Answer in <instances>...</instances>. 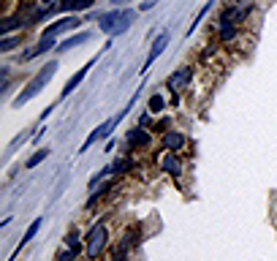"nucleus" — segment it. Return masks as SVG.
I'll return each mask as SVG.
<instances>
[{
    "instance_id": "f257e3e1",
    "label": "nucleus",
    "mask_w": 277,
    "mask_h": 261,
    "mask_svg": "<svg viewBox=\"0 0 277 261\" xmlns=\"http://www.w3.org/2000/svg\"><path fill=\"white\" fill-rule=\"evenodd\" d=\"M133 19H136V11H131V9H117V11H109L101 17V30L109 36H120L125 33L131 25H133Z\"/></svg>"
},
{
    "instance_id": "f03ea898",
    "label": "nucleus",
    "mask_w": 277,
    "mask_h": 261,
    "mask_svg": "<svg viewBox=\"0 0 277 261\" xmlns=\"http://www.w3.org/2000/svg\"><path fill=\"white\" fill-rule=\"evenodd\" d=\"M54 71H57V63H46V66H44L41 71H38L36 76H33V82L27 84V90H22L19 96L14 98V106H22V104H27V101L33 98L36 93H41V87H44L46 82H49L52 76H54Z\"/></svg>"
},
{
    "instance_id": "7ed1b4c3",
    "label": "nucleus",
    "mask_w": 277,
    "mask_h": 261,
    "mask_svg": "<svg viewBox=\"0 0 277 261\" xmlns=\"http://www.w3.org/2000/svg\"><path fill=\"white\" fill-rule=\"evenodd\" d=\"M106 242H109V228L104 220H98L96 226L87 231V242H84V253H87V258H98L101 253H104L106 248Z\"/></svg>"
},
{
    "instance_id": "20e7f679",
    "label": "nucleus",
    "mask_w": 277,
    "mask_h": 261,
    "mask_svg": "<svg viewBox=\"0 0 277 261\" xmlns=\"http://www.w3.org/2000/svg\"><path fill=\"white\" fill-rule=\"evenodd\" d=\"M191 76H193V68H179V71H174V74L169 76V82H166V87H169L171 93H177L182 90V87H188V82H191Z\"/></svg>"
},
{
    "instance_id": "39448f33",
    "label": "nucleus",
    "mask_w": 277,
    "mask_h": 261,
    "mask_svg": "<svg viewBox=\"0 0 277 261\" xmlns=\"http://www.w3.org/2000/svg\"><path fill=\"white\" fill-rule=\"evenodd\" d=\"M79 25H82L79 17H66V19H60V22H54V25L46 27L44 36H57V33H66V30H76Z\"/></svg>"
},
{
    "instance_id": "423d86ee",
    "label": "nucleus",
    "mask_w": 277,
    "mask_h": 261,
    "mask_svg": "<svg viewBox=\"0 0 277 261\" xmlns=\"http://www.w3.org/2000/svg\"><path fill=\"white\" fill-rule=\"evenodd\" d=\"M93 63H96V60H90V63H87V66H82V68H79V71H76V74H74V76H71V79H68V84H66V87H63V98H66V96H71V93H74V90H76V87H79V84H82V79L87 76V71H90V68H93Z\"/></svg>"
},
{
    "instance_id": "0eeeda50",
    "label": "nucleus",
    "mask_w": 277,
    "mask_h": 261,
    "mask_svg": "<svg viewBox=\"0 0 277 261\" xmlns=\"http://www.w3.org/2000/svg\"><path fill=\"white\" fill-rule=\"evenodd\" d=\"M144 144H149V133L141 128V125L128 131V147H144Z\"/></svg>"
},
{
    "instance_id": "6e6552de",
    "label": "nucleus",
    "mask_w": 277,
    "mask_h": 261,
    "mask_svg": "<svg viewBox=\"0 0 277 261\" xmlns=\"http://www.w3.org/2000/svg\"><path fill=\"white\" fill-rule=\"evenodd\" d=\"M161 166H163L166 174H174V177H179V174H182V163L174 158V153H166L163 161H161Z\"/></svg>"
},
{
    "instance_id": "1a4fd4ad",
    "label": "nucleus",
    "mask_w": 277,
    "mask_h": 261,
    "mask_svg": "<svg viewBox=\"0 0 277 261\" xmlns=\"http://www.w3.org/2000/svg\"><path fill=\"white\" fill-rule=\"evenodd\" d=\"M182 144H185V136H182L179 131H166L163 133V147L166 150H179Z\"/></svg>"
},
{
    "instance_id": "9d476101",
    "label": "nucleus",
    "mask_w": 277,
    "mask_h": 261,
    "mask_svg": "<svg viewBox=\"0 0 277 261\" xmlns=\"http://www.w3.org/2000/svg\"><path fill=\"white\" fill-rule=\"evenodd\" d=\"M166 44H169V36L166 33H161L155 38V44H152V49H149V57H147V66H152V60H158V54H161L163 49H166ZM144 66V68H147Z\"/></svg>"
},
{
    "instance_id": "9b49d317",
    "label": "nucleus",
    "mask_w": 277,
    "mask_h": 261,
    "mask_svg": "<svg viewBox=\"0 0 277 261\" xmlns=\"http://www.w3.org/2000/svg\"><path fill=\"white\" fill-rule=\"evenodd\" d=\"M93 0H60V9L63 11H84L90 9Z\"/></svg>"
},
{
    "instance_id": "f8f14e48",
    "label": "nucleus",
    "mask_w": 277,
    "mask_h": 261,
    "mask_svg": "<svg viewBox=\"0 0 277 261\" xmlns=\"http://www.w3.org/2000/svg\"><path fill=\"white\" fill-rule=\"evenodd\" d=\"M87 38H90V30H87V33H76V36H71V38H66V41H63V44L57 46V52L74 49V46H79V44H82V41H87Z\"/></svg>"
},
{
    "instance_id": "ddd939ff",
    "label": "nucleus",
    "mask_w": 277,
    "mask_h": 261,
    "mask_svg": "<svg viewBox=\"0 0 277 261\" xmlns=\"http://www.w3.org/2000/svg\"><path fill=\"white\" fill-rule=\"evenodd\" d=\"M49 49H54V36H44L41 44H38L36 49L27 52V57H36V54H44V52H49Z\"/></svg>"
},
{
    "instance_id": "4468645a",
    "label": "nucleus",
    "mask_w": 277,
    "mask_h": 261,
    "mask_svg": "<svg viewBox=\"0 0 277 261\" xmlns=\"http://www.w3.org/2000/svg\"><path fill=\"white\" fill-rule=\"evenodd\" d=\"M22 25H30L27 19H22V17H11V19H6L3 22V33H11L14 27H22Z\"/></svg>"
},
{
    "instance_id": "2eb2a0df",
    "label": "nucleus",
    "mask_w": 277,
    "mask_h": 261,
    "mask_svg": "<svg viewBox=\"0 0 277 261\" xmlns=\"http://www.w3.org/2000/svg\"><path fill=\"white\" fill-rule=\"evenodd\" d=\"M38 228H41V218H36L33 223L27 226V231H25V237H22V245H27L30 240H33V237L38 234Z\"/></svg>"
},
{
    "instance_id": "dca6fc26",
    "label": "nucleus",
    "mask_w": 277,
    "mask_h": 261,
    "mask_svg": "<svg viewBox=\"0 0 277 261\" xmlns=\"http://www.w3.org/2000/svg\"><path fill=\"white\" fill-rule=\"evenodd\" d=\"M46 155H49V150H38V153L27 161V169H36V166L41 163V161H46Z\"/></svg>"
},
{
    "instance_id": "f3484780",
    "label": "nucleus",
    "mask_w": 277,
    "mask_h": 261,
    "mask_svg": "<svg viewBox=\"0 0 277 261\" xmlns=\"http://www.w3.org/2000/svg\"><path fill=\"white\" fill-rule=\"evenodd\" d=\"M234 36H236V25H220V38L223 41H231Z\"/></svg>"
},
{
    "instance_id": "a211bd4d",
    "label": "nucleus",
    "mask_w": 277,
    "mask_h": 261,
    "mask_svg": "<svg viewBox=\"0 0 277 261\" xmlns=\"http://www.w3.org/2000/svg\"><path fill=\"white\" fill-rule=\"evenodd\" d=\"M163 106H166V104H163L161 96H152V98H149V112H161Z\"/></svg>"
},
{
    "instance_id": "6ab92c4d",
    "label": "nucleus",
    "mask_w": 277,
    "mask_h": 261,
    "mask_svg": "<svg viewBox=\"0 0 277 261\" xmlns=\"http://www.w3.org/2000/svg\"><path fill=\"white\" fill-rule=\"evenodd\" d=\"M68 250H74V253L82 250V245H79V234H68Z\"/></svg>"
},
{
    "instance_id": "aec40b11",
    "label": "nucleus",
    "mask_w": 277,
    "mask_h": 261,
    "mask_svg": "<svg viewBox=\"0 0 277 261\" xmlns=\"http://www.w3.org/2000/svg\"><path fill=\"white\" fill-rule=\"evenodd\" d=\"M14 46H17V38H3V44H0V49H3V52H11Z\"/></svg>"
},
{
    "instance_id": "412c9836",
    "label": "nucleus",
    "mask_w": 277,
    "mask_h": 261,
    "mask_svg": "<svg viewBox=\"0 0 277 261\" xmlns=\"http://www.w3.org/2000/svg\"><path fill=\"white\" fill-rule=\"evenodd\" d=\"M74 256H76V253H74V250H63L57 261H71V258H74Z\"/></svg>"
},
{
    "instance_id": "4be33fe9",
    "label": "nucleus",
    "mask_w": 277,
    "mask_h": 261,
    "mask_svg": "<svg viewBox=\"0 0 277 261\" xmlns=\"http://www.w3.org/2000/svg\"><path fill=\"white\" fill-rule=\"evenodd\" d=\"M114 3H122V0H114Z\"/></svg>"
},
{
    "instance_id": "5701e85b",
    "label": "nucleus",
    "mask_w": 277,
    "mask_h": 261,
    "mask_svg": "<svg viewBox=\"0 0 277 261\" xmlns=\"http://www.w3.org/2000/svg\"><path fill=\"white\" fill-rule=\"evenodd\" d=\"M44 3H52V0H44Z\"/></svg>"
}]
</instances>
